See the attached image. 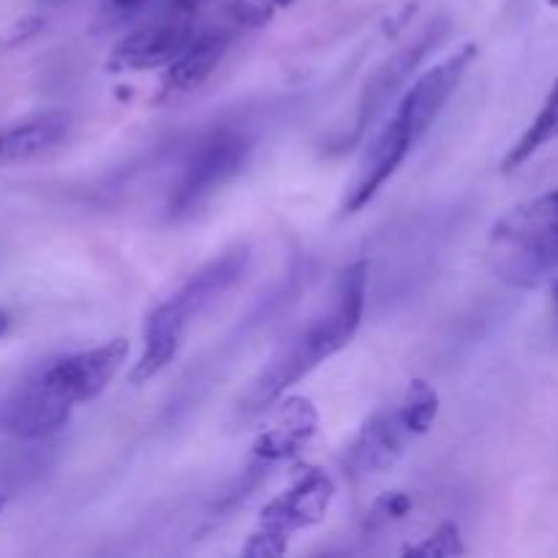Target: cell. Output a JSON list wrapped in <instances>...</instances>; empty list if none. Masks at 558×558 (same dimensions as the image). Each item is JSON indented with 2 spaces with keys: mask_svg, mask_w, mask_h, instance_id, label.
I'll list each match as a JSON object with an SVG mask.
<instances>
[{
  "mask_svg": "<svg viewBox=\"0 0 558 558\" xmlns=\"http://www.w3.org/2000/svg\"><path fill=\"white\" fill-rule=\"evenodd\" d=\"M316 425H319V414L308 398H287L281 401L270 428L262 430L256 439L254 456L262 463L289 461L308 445L311 436L316 434Z\"/></svg>",
  "mask_w": 558,
  "mask_h": 558,
  "instance_id": "obj_12",
  "label": "cell"
},
{
  "mask_svg": "<svg viewBox=\"0 0 558 558\" xmlns=\"http://www.w3.org/2000/svg\"><path fill=\"white\" fill-rule=\"evenodd\" d=\"M461 543V529L456 523H441L430 537H425L423 543L409 545L403 554L407 556H425V558H447V556H461L463 554Z\"/></svg>",
  "mask_w": 558,
  "mask_h": 558,
  "instance_id": "obj_16",
  "label": "cell"
},
{
  "mask_svg": "<svg viewBox=\"0 0 558 558\" xmlns=\"http://www.w3.org/2000/svg\"><path fill=\"white\" fill-rule=\"evenodd\" d=\"M194 11L191 0H174L156 20L145 22L120 38L109 54V71L134 74V71L167 69L189 47L191 36L199 27Z\"/></svg>",
  "mask_w": 558,
  "mask_h": 558,
  "instance_id": "obj_7",
  "label": "cell"
},
{
  "mask_svg": "<svg viewBox=\"0 0 558 558\" xmlns=\"http://www.w3.org/2000/svg\"><path fill=\"white\" fill-rule=\"evenodd\" d=\"M292 3L294 0H234L232 20L240 27H262Z\"/></svg>",
  "mask_w": 558,
  "mask_h": 558,
  "instance_id": "obj_17",
  "label": "cell"
},
{
  "mask_svg": "<svg viewBox=\"0 0 558 558\" xmlns=\"http://www.w3.org/2000/svg\"><path fill=\"white\" fill-rule=\"evenodd\" d=\"M5 330H9V316H5L3 311H0V338H3Z\"/></svg>",
  "mask_w": 558,
  "mask_h": 558,
  "instance_id": "obj_20",
  "label": "cell"
},
{
  "mask_svg": "<svg viewBox=\"0 0 558 558\" xmlns=\"http://www.w3.org/2000/svg\"><path fill=\"white\" fill-rule=\"evenodd\" d=\"M558 140V80L554 82V87L545 96L543 107L539 112L534 114V120L529 123V129L518 136L515 145L510 147V153L505 156V172H515L521 169L529 158L537 156L543 147H548L550 142Z\"/></svg>",
  "mask_w": 558,
  "mask_h": 558,
  "instance_id": "obj_15",
  "label": "cell"
},
{
  "mask_svg": "<svg viewBox=\"0 0 558 558\" xmlns=\"http://www.w3.org/2000/svg\"><path fill=\"white\" fill-rule=\"evenodd\" d=\"M69 129L71 114L63 109H49L9 125L0 131V163H25L44 156L65 140Z\"/></svg>",
  "mask_w": 558,
  "mask_h": 558,
  "instance_id": "obj_13",
  "label": "cell"
},
{
  "mask_svg": "<svg viewBox=\"0 0 558 558\" xmlns=\"http://www.w3.org/2000/svg\"><path fill=\"white\" fill-rule=\"evenodd\" d=\"M368 262L357 259L343 267L330 283L314 314L292 330V336L270 354L265 368L254 376L238 401V417L254 420L276 407L294 385L314 374L322 363L347 349L357 336L365 314Z\"/></svg>",
  "mask_w": 558,
  "mask_h": 558,
  "instance_id": "obj_1",
  "label": "cell"
},
{
  "mask_svg": "<svg viewBox=\"0 0 558 558\" xmlns=\"http://www.w3.org/2000/svg\"><path fill=\"white\" fill-rule=\"evenodd\" d=\"M441 41V27H428L423 36L414 44H409L403 52H398L396 58L387 60L379 71L368 80V87H365V96L360 101V118H357V131H363L365 125L374 120V114L379 112L387 104V98L396 96L398 87L409 80V74L414 71V65Z\"/></svg>",
  "mask_w": 558,
  "mask_h": 558,
  "instance_id": "obj_14",
  "label": "cell"
},
{
  "mask_svg": "<svg viewBox=\"0 0 558 558\" xmlns=\"http://www.w3.org/2000/svg\"><path fill=\"white\" fill-rule=\"evenodd\" d=\"M550 308H554V319H556V327H558V276H556L554 287H550Z\"/></svg>",
  "mask_w": 558,
  "mask_h": 558,
  "instance_id": "obj_19",
  "label": "cell"
},
{
  "mask_svg": "<svg viewBox=\"0 0 558 558\" xmlns=\"http://www.w3.org/2000/svg\"><path fill=\"white\" fill-rule=\"evenodd\" d=\"M332 496H336V485L330 474L322 469H303L283 494L267 501L259 523L248 534L243 556H281L300 529L325 521Z\"/></svg>",
  "mask_w": 558,
  "mask_h": 558,
  "instance_id": "obj_6",
  "label": "cell"
},
{
  "mask_svg": "<svg viewBox=\"0 0 558 558\" xmlns=\"http://www.w3.org/2000/svg\"><path fill=\"white\" fill-rule=\"evenodd\" d=\"M234 41L232 27L223 25H205L196 27L191 36L189 47L178 54V60L167 65V76H163V87L167 90H194V87L205 85L210 80L213 71L221 65L223 54L229 52Z\"/></svg>",
  "mask_w": 558,
  "mask_h": 558,
  "instance_id": "obj_11",
  "label": "cell"
},
{
  "mask_svg": "<svg viewBox=\"0 0 558 558\" xmlns=\"http://www.w3.org/2000/svg\"><path fill=\"white\" fill-rule=\"evenodd\" d=\"M474 58H477V47L463 44L450 58L425 69L403 90V96L396 104V112L381 125L379 134L368 142L357 169H354V178L349 183L347 196H343V213L347 216L363 210L385 189L387 180L401 169L409 153L420 145V140L428 134L441 109L447 107V101L456 93V87L461 85L463 74L474 63Z\"/></svg>",
  "mask_w": 558,
  "mask_h": 558,
  "instance_id": "obj_2",
  "label": "cell"
},
{
  "mask_svg": "<svg viewBox=\"0 0 558 558\" xmlns=\"http://www.w3.org/2000/svg\"><path fill=\"white\" fill-rule=\"evenodd\" d=\"M129 357V341L112 338L107 343H98L93 349L65 354V357L49 360L36 374L58 392L60 398L76 407V403H90L109 387V381L118 376Z\"/></svg>",
  "mask_w": 558,
  "mask_h": 558,
  "instance_id": "obj_8",
  "label": "cell"
},
{
  "mask_svg": "<svg viewBox=\"0 0 558 558\" xmlns=\"http://www.w3.org/2000/svg\"><path fill=\"white\" fill-rule=\"evenodd\" d=\"M71 403L60 398L33 371L0 407V428L22 441H38L63 428L71 417Z\"/></svg>",
  "mask_w": 558,
  "mask_h": 558,
  "instance_id": "obj_10",
  "label": "cell"
},
{
  "mask_svg": "<svg viewBox=\"0 0 558 558\" xmlns=\"http://www.w3.org/2000/svg\"><path fill=\"white\" fill-rule=\"evenodd\" d=\"M254 150V136L243 125L221 123L196 136L180 163L167 199L169 221H189L243 169Z\"/></svg>",
  "mask_w": 558,
  "mask_h": 558,
  "instance_id": "obj_5",
  "label": "cell"
},
{
  "mask_svg": "<svg viewBox=\"0 0 558 558\" xmlns=\"http://www.w3.org/2000/svg\"><path fill=\"white\" fill-rule=\"evenodd\" d=\"M245 265H248V248L240 245V248L227 251L218 259L207 262L147 314L145 327H142V354L129 376L131 385H145L156 379L178 357L185 332L194 325L196 316L205 314L223 292H229L240 281Z\"/></svg>",
  "mask_w": 558,
  "mask_h": 558,
  "instance_id": "obj_3",
  "label": "cell"
},
{
  "mask_svg": "<svg viewBox=\"0 0 558 558\" xmlns=\"http://www.w3.org/2000/svg\"><path fill=\"white\" fill-rule=\"evenodd\" d=\"M548 5L550 9H558V0H548Z\"/></svg>",
  "mask_w": 558,
  "mask_h": 558,
  "instance_id": "obj_21",
  "label": "cell"
},
{
  "mask_svg": "<svg viewBox=\"0 0 558 558\" xmlns=\"http://www.w3.org/2000/svg\"><path fill=\"white\" fill-rule=\"evenodd\" d=\"M488 265L512 287H537L558 270V185L512 207L488 238Z\"/></svg>",
  "mask_w": 558,
  "mask_h": 558,
  "instance_id": "obj_4",
  "label": "cell"
},
{
  "mask_svg": "<svg viewBox=\"0 0 558 558\" xmlns=\"http://www.w3.org/2000/svg\"><path fill=\"white\" fill-rule=\"evenodd\" d=\"M3 507H5V496H0V512H3Z\"/></svg>",
  "mask_w": 558,
  "mask_h": 558,
  "instance_id": "obj_22",
  "label": "cell"
},
{
  "mask_svg": "<svg viewBox=\"0 0 558 558\" xmlns=\"http://www.w3.org/2000/svg\"><path fill=\"white\" fill-rule=\"evenodd\" d=\"M409 507H412V499L407 494H401V490H396V494H387L376 501L374 518L376 521H396V518L407 515Z\"/></svg>",
  "mask_w": 558,
  "mask_h": 558,
  "instance_id": "obj_18",
  "label": "cell"
},
{
  "mask_svg": "<svg viewBox=\"0 0 558 558\" xmlns=\"http://www.w3.org/2000/svg\"><path fill=\"white\" fill-rule=\"evenodd\" d=\"M414 439H417V430L409 423L401 401L379 409L365 420L352 445L347 447V458H343L347 474L360 480L387 472L401 461Z\"/></svg>",
  "mask_w": 558,
  "mask_h": 558,
  "instance_id": "obj_9",
  "label": "cell"
}]
</instances>
